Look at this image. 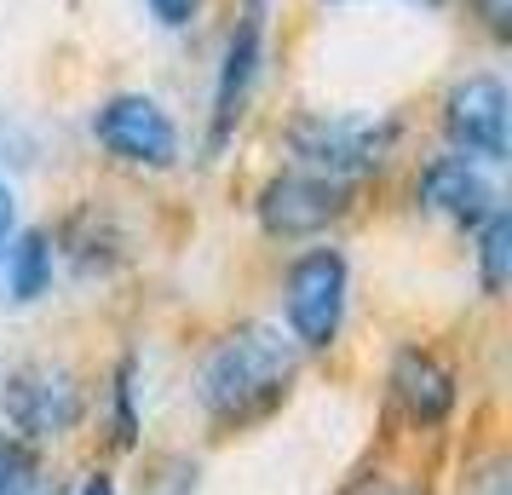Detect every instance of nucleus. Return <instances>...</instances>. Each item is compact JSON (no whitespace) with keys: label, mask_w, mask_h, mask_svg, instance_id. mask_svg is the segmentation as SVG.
I'll return each instance as SVG.
<instances>
[{"label":"nucleus","mask_w":512,"mask_h":495,"mask_svg":"<svg viewBox=\"0 0 512 495\" xmlns=\"http://www.w3.org/2000/svg\"><path fill=\"white\" fill-rule=\"evenodd\" d=\"M294 380V352L282 346L271 329H236L213 346L208 369H202V403H208L213 421L242 426L271 415Z\"/></svg>","instance_id":"obj_1"},{"label":"nucleus","mask_w":512,"mask_h":495,"mask_svg":"<svg viewBox=\"0 0 512 495\" xmlns=\"http://www.w3.org/2000/svg\"><path fill=\"white\" fill-rule=\"evenodd\" d=\"M397 127H374V121H334V116H305L294 121V156L305 162V173H323V179H351V173H369L386 162Z\"/></svg>","instance_id":"obj_2"},{"label":"nucleus","mask_w":512,"mask_h":495,"mask_svg":"<svg viewBox=\"0 0 512 495\" xmlns=\"http://www.w3.org/2000/svg\"><path fill=\"white\" fill-rule=\"evenodd\" d=\"M0 409L24 438H64L81 421V386L64 363H24L6 375Z\"/></svg>","instance_id":"obj_3"},{"label":"nucleus","mask_w":512,"mask_h":495,"mask_svg":"<svg viewBox=\"0 0 512 495\" xmlns=\"http://www.w3.org/2000/svg\"><path fill=\"white\" fill-rule=\"evenodd\" d=\"M340 317H346V260L334 248L294 260V271H288V329H294V340L305 352H323L340 334Z\"/></svg>","instance_id":"obj_4"},{"label":"nucleus","mask_w":512,"mask_h":495,"mask_svg":"<svg viewBox=\"0 0 512 495\" xmlns=\"http://www.w3.org/2000/svg\"><path fill=\"white\" fill-rule=\"evenodd\" d=\"M93 133H98V144L127 167H167L179 156V133H173L167 110L156 98H139V93L110 98L93 116Z\"/></svg>","instance_id":"obj_5"},{"label":"nucleus","mask_w":512,"mask_h":495,"mask_svg":"<svg viewBox=\"0 0 512 495\" xmlns=\"http://www.w3.org/2000/svg\"><path fill=\"white\" fill-rule=\"evenodd\" d=\"M351 190L346 179H323V173H282L259 196V225L271 236H317L346 213Z\"/></svg>","instance_id":"obj_6"},{"label":"nucleus","mask_w":512,"mask_h":495,"mask_svg":"<svg viewBox=\"0 0 512 495\" xmlns=\"http://www.w3.org/2000/svg\"><path fill=\"white\" fill-rule=\"evenodd\" d=\"M443 133L461 156L478 162H507V87L495 75H466L443 98Z\"/></svg>","instance_id":"obj_7"},{"label":"nucleus","mask_w":512,"mask_h":495,"mask_svg":"<svg viewBox=\"0 0 512 495\" xmlns=\"http://www.w3.org/2000/svg\"><path fill=\"white\" fill-rule=\"evenodd\" d=\"M420 202L432 213H443V219L466 225V231H478L489 213L501 208L489 179L472 167V156H438V162L420 173Z\"/></svg>","instance_id":"obj_8"},{"label":"nucleus","mask_w":512,"mask_h":495,"mask_svg":"<svg viewBox=\"0 0 512 495\" xmlns=\"http://www.w3.org/2000/svg\"><path fill=\"white\" fill-rule=\"evenodd\" d=\"M392 392H397V409L415 426H443L449 409H455V375H449L432 352H420V346H403V352H397Z\"/></svg>","instance_id":"obj_9"},{"label":"nucleus","mask_w":512,"mask_h":495,"mask_svg":"<svg viewBox=\"0 0 512 495\" xmlns=\"http://www.w3.org/2000/svg\"><path fill=\"white\" fill-rule=\"evenodd\" d=\"M259 70V0L242 12V24L231 35V52H225V70H219V93H213V150L231 139L236 116L248 104V87H254Z\"/></svg>","instance_id":"obj_10"},{"label":"nucleus","mask_w":512,"mask_h":495,"mask_svg":"<svg viewBox=\"0 0 512 495\" xmlns=\"http://www.w3.org/2000/svg\"><path fill=\"white\" fill-rule=\"evenodd\" d=\"M6 277H12V300H41L52 283V242L41 231H24L18 248H6Z\"/></svg>","instance_id":"obj_11"},{"label":"nucleus","mask_w":512,"mask_h":495,"mask_svg":"<svg viewBox=\"0 0 512 495\" xmlns=\"http://www.w3.org/2000/svg\"><path fill=\"white\" fill-rule=\"evenodd\" d=\"M478 231H484L478 236V277H484V294H501V288H507V271H512V219L495 208Z\"/></svg>","instance_id":"obj_12"},{"label":"nucleus","mask_w":512,"mask_h":495,"mask_svg":"<svg viewBox=\"0 0 512 495\" xmlns=\"http://www.w3.org/2000/svg\"><path fill=\"white\" fill-rule=\"evenodd\" d=\"M0 495H58V478H47L18 438H0Z\"/></svg>","instance_id":"obj_13"},{"label":"nucleus","mask_w":512,"mask_h":495,"mask_svg":"<svg viewBox=\"0 0 512 495\" xmlns=\"http://www.w3.org/2000/svg\"><path fill=\"white\" fill-rule=\"evenodd\" d=\"M472 6H478V18L489 24V35H495V41H507V35H512V0H472Z\"/></svg>","instance_id":"obj_14"},{"label":"nucleus","mask_w":512,"mask_h":495,"mask_svg":"<svg viewBox=\"0 0 512 495\" xmlns=\"http://www.w3.org/2000/svg\"><path fill=\"white\" fill-rule=\"evenodd\" d=\"M144 6H150L167 29H185L190 18H196V6H202V0H144Z\"/></svg>","instance_id":"obj_15"},{"label":"nucleus","mask_w":512,"mask_h":495,"mask_svg":"<svg viewBox=\"0 0 512 495\" xmlns=\"http://www.w3.org/2000/svg\"><path fill=\"white\" fill-rule=\"evenodd\" d=\"M116 403H121V444H133V363H121Z\"/></svg>","instance_id":"obj_16"},{"label":"nucleus","mask_w":512,"mask_h":495,"mask_svg":"<svg viewBox=\"0 0 512 495\" xmlns=\"http://www.w3.org/2000/svg\"><path fill=\"white\" fill-rule=\"evenodd\" d=\"M6 242H12V190L0 185V260H6Z\"/></svg>","instance_id":"obj_17"},{"label":"nucleus","mask_w":512,"mask_h":495,"mask_svg":"<svg viewBox=\"0 0 512 495\" xmlns=\"http://www.w3.org/2000/svg\"><path fill=\"white\" fill-rule=\"evenodd\" d=\"M81 495H116V484H110V478L98 472V478H87V484H81Z\"/></svg>","instance_id":"obj_18"}]
</instances>
